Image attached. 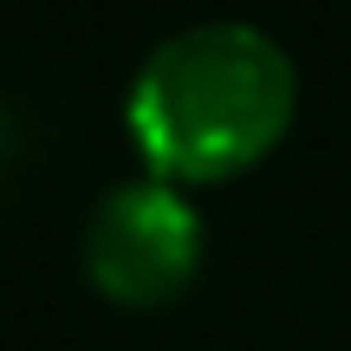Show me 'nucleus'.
Returning <instances> with one entry per match:
<instances>
[{"mask_svg":"<svg viewBox=\"0 0 351 351\" xmlns=\"http://www.w3.org/2000/svg\"><path fill=\"white\" fill-rule=\"evenodd\" d=\"M300 117V65L254 20H202L137 65L124 98L143 176L215 189L261 169Z\"/></svg>","mask_w":351,"mask_h":351,"instance_id":"nucleus-1","label":"nucleus"},{"mask_svg":"<svg viewBox=\"0 0 351 351\" xmlns=\"http://www.w3.org/2000/svg\"><path fill=\"white\" fill-rule=\"evenodd\" d=\"M208 254V228L189 189L156 182V176H130L91 208L78 261L98 300L124 306V313H150L189 293Z\"/></svg>","mask_w":351,"mask_h":351,"instance_id":"nucleus-2","label":"nucleus"}]
</instances>
